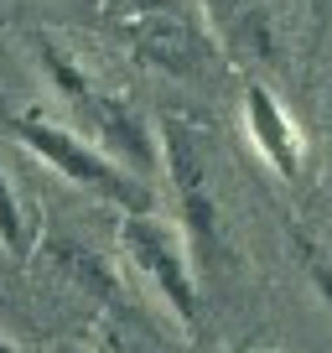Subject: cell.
<instances>
[{"mask_svg":"<svg viewBox=\"0 0 332 353\" xmlns=\"http://www.w3.org/2000/svg\"><path fill=\"white\" fill-rule=\"evenodd\" d=\"M42 63H47V73H52V88H57V94H63L73 110H89V99L99 94V88L89 83V73H78V68L68 63V57L57 52L52 42H42Z\"/></svg>","mask_w":332,"mask_h":353,"instance_id":"cell-6","label":"cell"},{"mask_svg":"<svg viewBox=\"0 0 332 353\" xmlns=\"http://www.w3.org/2000/svg\"><path fill=\"white\" fill-rule=\"evenodd\" d=\"M307 276H311V286L322 291V301H327V307H332V265L322 260V254L311 250V244H307Z\"/></svg>","mask_w":332,"mask_h":353,"instance_id":"cell-8","label":"cell"},{"mask_svg":"<svg viewBox=\"0 0 332 353\" xmlns=\"http://www.w3.org/2000/svg\"><path fill=\"white\" fill-rule=\"evenodd\" d=\"M120 250L125 260L156 286V296L172 307V317L187 332L203 327V301H198V281H192V260L182 250L177 229H166L156 213H130L120 223Z\"/></svg>","mask_w":332,"mask_h":353,"instance_id":"cell-2","label":"cell"},{"mask_svg":"<svg viewBox=\"0 0 332 353\" xmlns=\"http://www.w3.org/2000/svg\"><path fill=\"white\" fill-rule=\"evenodd\" d=\"M244 130H249V145L270 161L276 176H296L301 172V135H296V120L276 104L265 83H249L244 88Z\"/></svg>","mask_w":332,"mask_h":353,"instance_id":"cell-4","label":"cell"},{"mask_svg":"<svg viewBox=\"0 0 332 353\" xmlns=\"http://www.w3.org/2000/svg\"><path fill=\"white\" fill-rule=\"evenodd\" d=\"M327 192H332V130H327Z\"/></svg>","mask_w":332,"mask_h":353,"instance_id":"cell-10","label":"cell"},{"mask_svg":"<svg viewBox=\"0 0 332 353\" xmlns=\"http://www.w3.org/2000/svg\"><path fill=\"white\" fill-rule=\"evenodd\" d=\"M0 244L11 254L26 250V223H21V203H16V188L11 176H6V166H0Z\"/></svg>","mask_w":332,"mask_h":353,"instance_id":"cell-7","label":"cell"},{"mask_svg":"<svg viewBox=\"0 0 332 353\" xmlns=\"http://www.w3.org/2000/svg\"><path fill=\"white\" fill-rule=\"evenodd\" d=\"M57 353H83V348H73V343H57Z\"/></svg>","mask_w":332,"mask_h":353,"instance_id":"cell-12","label":"cell"},{"mask_svg":"<svg viewBox=\"0 0 332 353\" xmlns=\"http://www.w3.org/2000/svg\"><path fill=\"white\" fill-rule=\"evenodd\" d=\"M11 135L32 156H42L52 172H63L68 182H78V188L99 192L104 203L125 208V219H130V213H151V192H145L141 176H130L120 161H110L99 145L78 141L73 130H63V125H52V120H42V114L26 110V114H11Z\"/></svg>","mask_w":332,"mask_h":353,"instance_id":"cell-1","label":"cell"},{"mask_svg":"<svg viewBox=\"0 0 332 353\" xmlns=\"http://www.w3.org/2000/svg\"><path fill=\"white\" fill-rule=\"evenodd\" d=\"M0 353H21V348H16V343L6 338V332H0Z\"/></svg>","mask_w":332,"mask_h":353,"instance_id":"cell-11","label":"cell"},{"mask_svg":"<svg viewBox=\"0 0 332 353\" xmlns=\"http://www.w3.org/2000/svg\"><path fill=\"white\" fill-rule=\"evenodd\" d=\"M99 343H104V353H151V348H141V343H135L130 332H120V327H99Z\"/></svg>","mask_w":332,"mask_h":353,"instance_id":"cell-9","label":"cell"},{"mask_svg":"<svg viewBox=\"0 0 332 353\" xmlns=\"http://www.w3.org/2000/svg\"><path fill=\"white\" fill-rule=\"evenodd\" d=\"M161 145H166V172L177 182V203L192 223V239L213 244L218 239V213H213V192H208V161H203L198 141L182 120H166L161 125Z\"/></svg>","mask_w":332,"mask_h":353,"instance_id":"cell-3","label":"cell"},{"mask_svg":"<svg viewBox=\"0 0 332 353\" xmlns=\"http://www.w3.org/2000/svg\"><path fill=\"white\" fill-rule=\"evenodd\" d=\"M83 120H89V130L99 135V151L110 156V161L130 166V176H145V172L156 166V141H151V130H145V125L135 120L125 104L94 94L89 110H83Z\"/></svg>","mask_w":332,"mask_h":353,"instance_id":"cell-5","label":"cell"}]
</instances>
